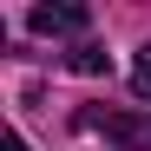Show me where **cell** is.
<instances>
[{
	"label": "cell",
	"instance_id": "6da1fadb",
	"mask_svg": "<svg viewBox=\"0 0 151 151\" xmlns=\"http://www.w3.org/2000/svg\"><path fill=\"white\" fill-rule=\"evenodd\" d=\"M86 132H105L118 151H151V112H79Z\"/></svg>",
	"mask_w": 151,
	"mask_h": 151
},
{
	"label": "cell",
	"instance_id": "7a4b0ae2",
	"mask_svg": "<svg viewBox=\"0 0 151 151\" xmlns=\"http://www.w3.org/2000/svg\"><path fill=\"white\" fill-rule=\"evenodd\" d=\"M27 27L46 33V40H53V33H86V27H92V13H86V7H33V13H27Z\"/></svg>",
	"mask_w": 151,
	"mask_h": 151
},
{
	"label": "cell",
	"instance_id": "3957f363",
	"mask_svg": "<svg viewBox=\"0 0 151 151\" xmlns=\"http://www.w3.org/2000/svg\"><path fill=\"white\" fill-rule=\"evenodd\" d=\"M66 66H72V72H86V79H99V72H112V53H105L99 40H79V46L66 53Z\"/></svg>",
	"mask_w": 151,
	"mask_h": 151
},
{
	"label": "cell",
	"instance_id": "277c9868",
	"mask_svg": "<svg viewBox=\"0 0 151 151\" xmlns=\"http://www.w3.org/2000/svg\"><path fill=\"white\" fill-rule=\"evenodd\" d=\"M132 86L151 99V46H145V53H138V66H132Z\"/></svg>",
	"mask_w": 151,
	"mask_h": 151
},
{
	"label": "cell",
	"instance_id": "5b68a950",
	"mask_svg": "<svg viewBox=\"0 0 151 151\" xmlns=\"http://www.w3.org/2000/svg\"><path fill=\"white\" fill-rule=\"evenodd\" d=\"M7 151H27V138H7Z\"/></svg>",
	"mask_w": 151,
	"mask_h": 151
}]
</instances>
